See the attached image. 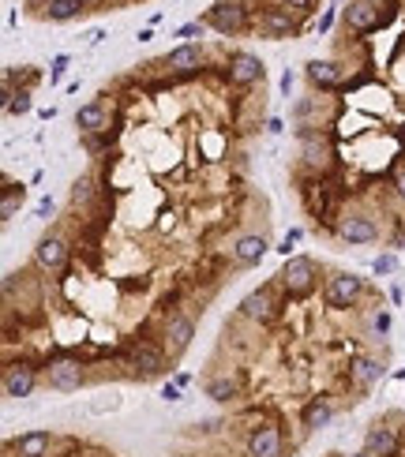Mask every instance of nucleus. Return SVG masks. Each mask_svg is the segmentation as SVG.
Masks as SVG:
<instances>
[{"instance_id": "nucleus-1", "label": "nucleus", "mask_w": 405, "mask_h": 457, "mask_svg": "<svg viewBox=\"0 0 405 457\" xmlns=\"http://www.w3.org/2000/svg\"><path fill=\"white\" fill-rule=\"evenodd\" d=\"M274 285L286 292L289 300L308 296V292L319 285V263L308 259V255H289L286 263H281V270L274 274Z\"/></svg>"}, {"instance_id": "nucleus-2", "label": "nucleus", "mask_w": 405, "mask_h": 457, "mask_svg": "<svg viewBox=\"0 0 405 457\" xmlns=\"http://www.w3.org/2000/svg\"><path fill=\"white\" fill-rule=\"evenodd\" d=\"M128 367L139 378L169 375V349L158 345V341H147V337H135V341L128 345Z\"/></svg>"}, {"instance_id": "nucleus-3", "label": "nucleus", "mask_w": 405, "mask_h": 457, "mask_svg": "<svg viewBox=\"0 0 405 457\" xmlns=\"http://www.w3.org/2000/svg\"><path fill=\"white\" fill-rule=\"evenodd\" d=\"M203 23L211 27L214 34H222V38H237V34H244V30L251 27V8L240 4V0H218L211 12L203 15Z\"/></svg>"}, {"instance_id": "nucleus-4", "label": "nucleus", "mask_w": 405, "mask_h": 457, "mask_svg": "<svg viewBox=\"0 0 405 457\" xmlns=\"http://www.w3.org/2000/svg\"><path fill=\"white\" fill-rule=\"evenodd\" d=\"M364 292H368V281L360 278V274H349V270H338V274H331V278L323 281V300L331 303L334 311L357 308Z\"/></svg>"}, {"instance_id": "nucleus-5", "label": "nucleus", "mask_w": 405, "mask_h": 457, "mask_svg": "<svg viewBox=\"0 0 405 457\" xmlns=\"http://www.w3.org/2000/svg\"><path fill=\"white\" fill-rule=\"evenodd\" d=\"M41 371H46V383L57 390V394H75V390L86 383V367H83V360H75V356H68V353L49 356Z\"/></svg>"}, {"instance_id": "nucleus-6", "label": "nucleus", "mask_w": 405, "mask_h": 457, "mask_svg": "<svg viewBox=\"0 0 405 457\" xmlns=\"http://www.w3.org/2000/svg\"><path fill=\"white\" fill-rule=\"evenodd\" d=\"M334 236L342 244H376L379 240V221L368 210H342L334 221Z\"/></svg>"}, {"instance_id": "nucleus-7", "label": "nucleus", "mask_w": 405, "mask_h": 457, "mask_svg": "<svg viewBox=\"0 0 405 457\" xmlns=\"http://www.w3.org/2000/svg\"><path fill=\"white\" fill-rule=\"evenodd\" d=\"M240 315H244L248 322L255 326H270L281 315V300H278V285L270 281V285H259L255 292H248L244 300H240Z\"/></svg>"}, {"instance_id": "nucleus-8", "label": "nucleus", "mask_w": 405, "mask_h": 457, "mask_svg": "<svg viewBox=\"0 0 405 457\" xmlns=\"http://www.w3.org/2000/svg\"><path fill=\"white\" fill-rule=\"evenodd\" d=\"M46 375L38 364H30V360H15V364H8L4 367V375H0V390H4V397L8 401H23L30 397L38 390V378Z\"/></svg>"}, {"instance_id": "nucleus-9", "label": "nucleus", "mask_w": 405, "mask_h": 457, "mask_svg": "<svg viewBox=\"0 0 405 457\" xmlns=\"http://www.w3.org/2000/svg\"><path fill=\"white\" fill-rule=\"evenodd\" d=\"M68 259H72V244L64 233H46L34 247V270H41L46 278L60 274V270L68 266Z\"/></svg>"}, {"instance_id": "nucleus-10", "label": "nucleus", "mask_w": 405, "mask_h": 457, "mask_svg": "<svg viewBox=\"0 0 405 457\" xmlns=\"http://www.w3.org/2000/svg\"><path fill=\"white\" fill-rule=\"evenodd\" d=\"M225 83L229 86H240V90H248V86H255L263 83V75H267V68H263V60L255 57V53H229V60H225Z\"/></svg>"}, {"instance_id": "nucleus-11", "label": "nucleus", "mask_w": 405, "mask_h": 457, "mask_svg": "<svg viewBox=\"0 0 405 457\" xmlns=\"http://www.w3.org/2000/svg\"><path fill=\"white\" fill-rule=\"evenodd\" d=\"M195 341V319L188 311H169L161 322V345L169 349V356L188 353V345Z\"/></svg>"}, {"instance_id": "nucleus-12", "label": "nucleus", "mask_w": 405, "mask_h": 457, "mask_svg": "<svg viewBox=\"0 0 405 457\" xmlns=\"http://www.w3.org/2000/svg\"><path fill=\"white\" fill-rule=\"evenodd\" d=\"M300 158L304 169H312L315 177H326L334 165V146L323 132H300Z\"/></svg>"}, {"instance_id": "nucleus-13", "label": "nucleus", "mask_w": 405, "mask_h": 457, "mask_svg": "<svg viewBox=\"0 0 405 457\" xmlns=\"http://www.w3.org/2000/svg\"><path fill=\"white\" fill-rule=\"evenodd\" d=\"M248 457H281L286 453V439H281V423L274 420H263L248 431V442H244Z\"/></svg>"}, {"instance_id": "nucleus-14", "label": "nucleus", "mask_w": 405, "mask_h": 457, "mask_svg": "<svg viewBox=\"0 0 405 457\" xmlns=\"http://www.w3.org/2000/svg\"><path fill=\"white\" fill-rule=\"evenodd\" d=\"M206 64V49L195 46V41H180L177 49L166 57V71L173 79H192V75H199Z\"/></svg>"}, {"instance_id": "nucleus-15", "label": "nucleus", "mask_w": 405, "mask_h": 457, "mask_svg": "<svg viewBox=\"0 0 405 457\" xmlns=\"http://www.w3.org/2000/svg\"><path fill=\"white\" fill-rule=\"evenodd\" d=\"M342 27L349 34H371V30H379L383 27L379 4H371V0H349V4H342Z\"/></svg>"}, {"instance_id": "nucleus-16", "label": "nucleus", "mask_w": 405, "mask_h": 457, "mask_svg": "<svg viewBox=\"0 0 405 457\" xmlns=\"http://www.w3.org/2000/svg\"><path fill=\"white\" fill-rule=\"evenodd\" d=\"M364 450H368L371 457H398V453H401V435H398V428H390L387 420H376V423L364 431Z\"/></svg>"}, {"instance_id": "nucleus-17", "label": "nucleus", "mask_w": 405, "mask_h": 457, "mask_svg": "<svg viewBox=\"0 0 405 457\" xmlns=\"http://www.w3.org/2000/svg\"><path fill=\"white\" fill-rule=\"evenodd\" d=\"M109 121H113V109H109L102 97H94V102L75 109V128H79V135H86V139L109 132Z\"/></svg>"}, {"instance_id": "nucleus-18", "label": "nucleus", "mask_w": 405, "mask_h": 457, "mask_svg": "<svg viewBox=\"0 0 405 457\" xmlns=\"http://www.w3.org/2000/svg\"><path fill=\"white\" fill-rule=\"evenodd\" d=\"M267 38H297L300 34V15H293L289 8H267V12L259 15V23H255Z\"/></svg>"}, {"instance_id": "nucleus-19", "label": "nucleus", "mask_w": 405, "mask_h": 457, "mask_svg": "<svg viewBox=\"0 0 405 457\" xmlns=\"http://www.w3.org/2000/svg\"><path fill=\"white\" fill-rule=\"evenodd\" d=\"M383 378H387V364H383L379 356H357V360L349 364V383H353L360 394H368V390L379 386Z\"/></svg>"}, {"instance_id": "nucleus-20", "label": "nucleus", "mask_w": 405, "mask_h": 457, "mask_svg": "<svg viewBox=\"0 0 405 457\" xmlns=\"http://www.w3.org/2000/svg\"><path fill=\"white\" fill-rule=\"evenodd\" d=\"M334 416H338V405H334V397H326V394L312 397L308 405L300 409V423H304V431H323V428H331Z\"/></svg>"}, {"instance_id": "nucleus-21", "label": "nucleus", "mask_w": 405, "mask_h": 457, "mask_svg": "<svg viewBox=\"0 0 405 457\" xmlns=\"http://www.w3.org/2000/svg\"><path fill=\"white\" fill-rule=\"evenodd\" d=\"M304 79L315 90H334V86H342V64L338 60H308L304 64Z\"/></svg>"}, {"instance_id": "nucleus-22", "label": "nucleus", "mask_w": 405, "mask_h": 457, "mask_svg": "<svg viewBox=\"0 0 405 457\" xmlns=\"http://www.w3.org/2000/svg\"><path fill=\"white\" fill-rule=\"evenodd\" d=\"M53 442H57V435L46 431V428H38V431L19 435V439L12 442V453H15V457H49Z\"/></svg>"}, {"instance_id": "nucleus-23", "label": "nucleus", "mask_w": 405, "mask_h": 457, "mask_svg": "<svg viewBox=\"0 0 405 457\" xmlns=\"http://www.w3.org/2000/svg\"><path fill=\"white\" fill-rule=\"evenodd\" d=\"M270 252V240L263 233H248V236H240V240L233 244V263L237 266H255L263 263V255Z\"/></svg>"}, {"instance_id": "nucleus-24", "label": "nucleus", "mask_w": 405, "mask_h": 457, "mask_svg": "<svg viewBox=\"0 0 405 457\" xmlns=\"http://www.w3.org/2000/svg\"><path fill=\"white\" fill-rule=\"evenodd\" d=\"M206 397L218 401V405L237 401V397H240V378H233V375H214L211 383H206Z\"/></svg>"}, {"instance_id": "nucleus-25", "label": "nucleus", "mask_w": 405, "mask_h": 457, "mask_svg": "<svg viewBox=\"0 0 405 457\" xmlns=\"http://www.w3.org/2000/svg\"><path fill=\"white\" fill-rule=\"evenodd\" d=\"M86 12V0H46V19L49 23H68V19Z\"/></svg>"}, {"instance_id": "nucleus-26", "label": "nucleus", "mask_w": 405, "mask_h": 457, "mask_svg": "<svg viewBox=\"0 0 405 457\" xmlns=\"http://www.w3.org/2000/svg\"><path fill=\"white\" fill-rule=\"evenodd\" d=\"M23 199H27V188L23 184H8L4 188V195H0V221H12V217L19 214V206H23Z\"/></svg>"}, {"instance_id": "nucleus-27", "label": "nucleus", "mask_w": 405, "mask_h": 457, "mask_svg": "<svg viewBox=\"0 0 405 457\" xmlns=\"http://www.w3.org/2000/svg\"><path fill=\"white\" fill-rule=\"evenodd\" d=\"M94 195H98V180L91 177V172L75 177V184H72V206L75 210H86V206L94 203Z\"/></svg>"}, {"instance_id": "nucleus-28", "label": "nucleus", "mask_w": 405, "mask_h": 457, "mask_svg": "<svg viewBox=\"0 0 405 457\" xmlns=\"http://www.w3.org/2000/svg\"><path fill=\"white\" fill-rule=\"evenodd\" d=\"M4 109H8V113H15V116L30 113V90H15V94L4 102Z\"/></svg>"}, {"instance_id": "nucleus-29", "label": "nucleus", "mask_w": 405, "mask_h": 457, "mask_svg": "<svg viewBox=\"0 0 405 457\" xmlns=\"http://www.w3.org/2000/svg\"><path fill=\"white\" fill-rule=\"evenodd\" d=\"M371 270H376L379 278H387V274H394V270H398V255H394V252H387V255H379L376 263H371Z\"/></svg>"}, {"instance_id": "nucleus-30", "label": "nucleus", "mask_w": 405, "mask_h": 457, "mask_svg": "<svg viewBox=\"0 0 405 457\" xmlns=\"http://www.w3.org/2000/svg\"><path fill=\"white\" fill-rule=\"evenodd\" d=\"M68 64H72V57H68V53H60V57H53V64H49V79H53V83H60V79H64V71H68Z\"/></svg>"}, {"instance_id": "nucleus-31", "label": "nucleus", "mask_w": 405, "mask_h": 457, "mask_svg": "<svg viewBox=\"0 0 405 457\" xmlns=\"http://www.w3.org/2000/svg\"><path fill=\"white\" fill-rule=\"evenodd\" d=\"M300 236H304V233H300V228H289V233H286V236H281V244L274 247V252H281V255H286V259H289V252H293V244H300Z\"/></svg>"}, {"instance_id": "nucleus-32", "label": "nucleus", "mask_w": 405, "mask_h": 457, "mask_svg": "<svg viewBox=\"0 0 405 457\" xmlns=\"http://www.w3.org/2000/svg\"><path fill=\"white\" fill-rule=\"evenodd\" d=\"M371 330H376V337H387L390 334V315L387 311H376V315H371Z\"/></svg>"}, {"instance_id": "nucleus-33", "label": "nucleus", "mask_w": 405, "mask_h": 457, "mask_svg": "<svg viewBox=\"0 0 405 457\" xmlns=\"http://www.w3.org/2000/svg\"><path fill=\"white\" fill-rule=\"evenodd\" d=\"M281 8H289L293 15H312L315 0H281Z\"/></svg>"}, {"instance_id": "nucleus-34", "label": "nucleus", "mask_w": 405, "mask_h": 457, "mask_svg": "<svg viewBox=\"0 0 405 457\" xmlns=\"http://www.w3.org/2000/svg\"><path fill=\"white\" fill-rule=\"evenodd\" d=\"M203 19H192V23H184L180 30H177V34H173V38H180V41H188V38H195V34H203Z\"/></svg>"}, {"instance_id": "nucleus-35", "label": "nucleus", "mask_w": 405, "mask_h": 457, "mask_svg": "<svg viewBox=\"0 0 405 457\" xmlns=\"http://www.w3.org/2000/svg\"><path fill=\"white\" fill-rule=\"evenodd\" d=\"M394 191H398V199L405 203V165H401L398 172H394Z\"/></svg>"}, {"instance_id": "nucleus-36", "label": "nucleus", "mask_w": 405, "mask_h": 457, "mask_svg": "<svg viewBox=\"0 0 405 457\" xmlns=\"http://www.w3.org/2000/svg\"><path fill=\"white\" fill-rule=\"evenodd\" d=\"M161 397H166V401H180V386L177 383H166V386H161Z\"/></svg>"}, {"instance_id": "nucleus-37", "label": "nucleus", "mask_w": 405, "mask_h": 457, "mask_svg": "<svg viewBox=\"0 0 405 457\" xmlns=\"http://www.w3.org/2000/svg\"><path fill=\"white\" fill-rule=\"evenodd\" d=\"M53 210H57V206H53V199H41L34 214H38V217H46V221H49V217H53Z\"/></svg>"}, {"instance_id": "nucleus-38", "label": "nucleus", "mask_w": 405, "mask_h": 457, "mask_svg": "<svg viewBox=\"0 0 405 457\" xmlns=\"http://www.w3.org/2000/svg\"><path fill=\"white\" fill-rule=\"evenodd\" d=\"M331 27H334V8H331V12H326V15L319 19V34H326Z\"/></svg>"}, {"instance_id": "nucleus-39", "label": "nucleus", "mask_w": 405, "mask_h": 457, "mask_svg": "<svg viewBox=\"0 0 405 457\" xmlns=\"http://www.w3.org/2000/svg\"><path fill=\"white\" fill-rule=\"evenodd\" d=\"M173 383H177V386L184 390V386H188V383H192V375H188V371H177V375H173Z\"/></svg>"}, {"instance_id": "nucleus-40", "label": "nucleus", "mask_w": 405, "mask_h": 457, "mask_svg": "<svg viewBox=\"0 0 405 457\" xmlns=\"http://www.w3.org/2000/svg\"><path fill=\"white\" fill-rule=\"evenodd\" d=\"M281 90H286V94L293 90V71H286V75H281Z\"/></svg>"}, {"instance_id": "nucleus-41", "label": "nucleus", "mask_w": 405, "mask_h": 457, "mask_svg": "<svg viewBox=\"0 0 405 457\" xmlns=\"http://www.w3.org/2000/svg\"><path fill=\"white\" fill-rule=\"evenodd\" d=\"M371 4H379V8H387V4H394V0H371Z\"/></svg>"}, {"instance_id": "nucleus-42", "label": "nucleus", "mask_w": 405, "mask_h": 457, "mask_svg": "<svg viewBox=\"0 0 405 457\" xmlns=\"http://www.w3.org/2000/svg\"><path fill=\"white\" fill-rule=\"evenodd\" d=\"M349 457H371V453H368V450H360V453H349Z\"/></svg>"}, {"instance_id": "nucleus-43", "label": "nucleus", "mask_w": 405, "mask_h": 457, "mask_svg": "<svg viewBox=\"0 0 405 457\" xmlns=\"http://www.w3.org/2000/svg\"><path fill=\"white\" fill-rule=\"evenodd\" d=\"M394 378H405V367H401V371H394Z\"/></svg>"}, {"instance_id": "nucleus-44", "label": "nucleus", "mask_w": 405, "mask_h": 457, "mask_svg": "<svg viewBox=\"0 0 405 457\" xmlns=\"http://www.w3.org/2000/svg\"><path fill=\"white\" fill-rule=\"evenodd\" d=\"M334 4H338V0H334Z\"/></svg>"}]
</instances>
